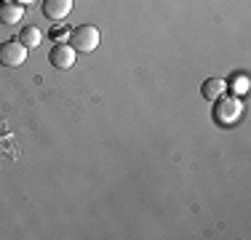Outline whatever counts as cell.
Masks as SVG:
<instances>
[{"label":"cell","instance_id":"cell-1","mask_svg":"<svg viewBox=\"0 0 251 240\" xmlns=\"http://www.w3.org/2000/svg\"><path fill=\"white\" fill-rule=\"evenodd\" d=\"M101 43V32L94 24H80L70 32V46L75 48L77 53H91L97 51V46Z\"/></svg>","mask_w":251,"mask_h":240},{"label":"cell","instance_id":"cell-2","mask_svg":"<svg viewBox=\"0 0 251 240\" xmlns=\"http://www.w3.org/2000/svg\"><path fill=\"white\" fill-rule=\"evenodd\" d=\"M25 59H27V48L16 38L0 43V64H3V67H22Z\"/></svg>","mask_w":251,"mask_h":240},{"label":"cell","instance_id":"cell-3","mask_svg":"<svg viewBox=\"0 0 251 240\" xmlns=\"http://www.w3.org/2000/svg\"><path fill=\"white\" fill-rule=\"evenodd\" d=\"M75 53L77 51L70 43H56V46L51 48V53H49V62L56 70H70L75 64Z\"/></svg>","mask_w":251,"mask_h":240},{"label":"cell","instance_id":"cell-4","mask_svg":"<svg viewBox=\"0 0 251 240\" xmlns=\"http://www.w3.org/2000/svg\"><path fill=\"white\" fill-rule=\"evenodd\" d=\"M73 11V0H43V16L49 22H64Z\"/></svg>","mask_w":251,"mask_h":240},{"label":"cell","instance_id":"cell-5","mask_svg":"<svg viewBox=\"0 0 251 240\" xmlns=\"http://www.w3.org/2000/svg\"><path fill=\"white\" fill-rule=\"evenodd\" d=\"M25 16V5L16 3V0H5L0 3V22L3 24H19Z\"/></svg>","mask_w":251,"mask_h":240},{"label":"cell","instance_id":"cell-6","mask_svg":"<svg viewBox=\"0 0 251 240\" xmlns=\"http://www.w3.org/2000/svg\"><path fill=\"white\" fill-rule=\"evenodd\" d=\"M225 88H227L225 80H219V77H208V80L201 86V94H203L206 101H214V99H219V96L225 94Z\"/></svg>","mask_w":251,"mask_h":240},{"label":"cell","instance_id":"cell-7","mask_svg":"<svg viewBox=\"0 0 251 240\" xmlns=\"http://www.w3.org/2000/svg\"><path fill=\"white\" fill-rule=\"evenodd\" d=\"M16 40H19L25 48H35V46L43 43V32H40L38 27H32V24H27V27H22V32H19Z\"/></svg>","mask_w":251,"mask_h":240},{"label":"cell","instance_id":"cell-8","mask_svg":"<svg viewBox=\"0 0 251 240\" xmlns=\"http://www.w3.org/2000/svg\"><path fill=\"white\" fill-rule=\"evenodd\" d=\"M225 115H232V120H238V115H241V104H238V99H222L217 107V120L222 123Z\"/></svg>","mask_w":251,"mask_h":240},{"label":"cell","instance_id":"cell-9","mask_svg":"<svg viewBox=\"0 0 251 240\" xmlns=\"http://www.w3.org/2000/svg\"><path fill=\"white\" fill-rule=\"evenodd\" d=\"M67 27H64V29H53V38H56V40H62V38H67Z\"/></svg>","mask_w":251,"mask_h":240},{"label":"cell","instance_id":"cell-10","mask_svg":"<svg viewBox=\"0 0 251 240\" xmlns=\"http://www.w3.org/2000/svg\"><path fill=\"white\" fill-rule=\"evenodd\" d=\"M22 3H32V0H22Z\"/></svg>","mask_w":251,"mask_h":240}]
</instances>
